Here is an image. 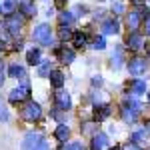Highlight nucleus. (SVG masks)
Listing matches in <instances>:
<instances>
[{"mask_svg":"<svg viewBox=\"0 0 150 150\" xmlns=\"http://www.w3.org/2000/svg\"><path fill=\"white\" fill-rule=\"evenodd\" d=\"M22 150H50L46 138L38 132H28L22 140Z\"/></svg>","mask_w":150,"mask_h":150,"instance_id":"f257e3e1","label":"nucleus"},{"mask_svg":"<svg viewBox=\"0 0 150 150\" xmlns=\"http://www.w3.org/2000/svg\"><path fill=\"white\" fill-rule=\"evenodd\" d=\"M32 38L36 42H40L42 46H50L52 44V30H50V26L48 24H38L34 28V32H32Z\"/></svg>","mask_w":150,"mask_h":150,"instance_id":"f03ea898","label":"nucleus"},{"mask_svg":"<svg viewBox=\"0 0 150 150\" xmlns=\"http://www.w3.org/2000/svg\"><path fill=\"white\" fill-rule=\"evenodd\" d=\"M20 114H22L24 120L34 122V120H38L42 116V108H40V104H36V102H26L22 106V110H20Z\"/></svg>","mask_w":150,"mask_h":150,"instance_id":"7ed1b4c3","label":"nucleus"},{"mask_svg":"<svg viewBox=\"0 0 150 150\" xmlns=\"http://www.w3.org/2000/svg\"><path fill=\"white\" fill-rule=\"evenodd\" d=\"M146 70H148V62L144 58H132L128 62V72L132 76H142V74H146Z\"/></svg>","mask_w":150,"mask_h":150,"instance_id":"20e7f679","label":"nucleus"},{"mask_svg":"<svg viewBox=\"0 0 150 150\" xmlns=\"http://www.w3.org/2000/svg\"><path fill=\"white\" fill-rule=\"evenodd\" d=\"M22 24H24V20L18 16V14H10V16L4 18V28H6L10 34H18L20 28H22Z\"/></svg>","mask_w":150,"mask_h":150,"instance_id":"39448f33","label":"nucleus"},{"mask_svg":"<svg viewBox=\"0 0 150 150\" xmlns=\"http://www.w3.org/2000/svg\"><path fill=\"white\" fill-rule=\"evenodd\" d=\"M28 96H30L28 86H20V88H14V90H10V94H8V100H10L12 104H18V102L28 100Z\"/></svg>","mask_w":150,"mask_h":150,"instance_id":"423d86ee","label":"nucleus"},{"mask_svg":"<svg viewBox=\"0 0 150 150\" xmlns=\"http://www.w3.org/2000/svg\"><path fill=\"white\" fill-rule=\"evenodd\" d=\"M120 114H122V120H124L126 124H132V122H136V118H138L140 110H138V108H134V106H130V104L126 102L124 106H122Z\"/></svg>","mask_w":150,"mask_h":150,"instance_id":"0eeeda50","label":"nucleus"},{"mask_svg":"<svg viewBox=\"0 0 150 150\" xmlns=\"http://www.w3.org/2000/svg\"><path fill=\"white\" fill-rule=\"evenodd\" d=\"M140 22H142V10H138V8H136V10H130V14H128V18H126L128 28H130L132 32H136Z\"/></svg>","mask_w":150,"mask_h":150,"instance_id":"6e6552de","label":"nucleus"},{"mask_svg":"<svg viewBox=\"0 0 150 150\" xmlns=\"http://www.w3.org/2000/svg\"><path fill=\"white\" fill-rule=\"evenodd\" d=\"M54 100H56V106L60 108V110H68L70 106H72V102H70V96L64 90H60L58 88V92L54 94Z\"/></svg>","mask_w":150,"mask_h":150,"instance_id":"1a4fd4ad","label":"nucleus"},{"mask_svg":"<svg viewBox=\"0 0 150 150\" xmlns=\"http://www.w3.org/2000/svg\"><path fill=\"white\" fill-rule=\"evenodd\" d=\"M126 44L130 50H140V48L144 46V38L138 32H130V36L126 38Z\"/></svg>","mask_w":150,"mask_h":150,"instance_id":"9d476101","label":"nucleus"},{"mask_svg":"<svg viewBox=\"0 0 150 150\" xmlns=\"http://www.w3.org/2000/svg\"><path fill=\"white\" fill-rule=\"evenodd\" d=\"M106 146H108V136L106 134L98 132V134L92 136V150H106Z\"/></svg>","mask_w":150,"mask_h":150,"instance_id":"9b49d317","label":"nucleus"},{"mask_svg":"<svg viewBox=\"0 0 150 150\" xmlns=\"http://www.w3.org/2000/svg\"><path fill=\"white\" fill-rule=\"evenodd\" d=\"M56 56L60 58L62 62L70 64V62H74V50H68V48H64V46H58L56 48Z\"/></svg>","mask_w":150,"mask_h":150,"instance_id":"f8f14e48","label":"nucleus"},{"mask_svg":"<svg viewBox=\"0 0 150 150\" xmlns=\"http://www.w3.org/2000/svg\"><path fill=\"white\" fill-rule=\"evenodd\" d=\"M110 116V106L108 104H102V106H96L94 108V120L96 122H102Z\"/></svg>","mask_w":150,"mask_h":150,"instance_id":"ddd939ff","label":"nucleus"},{"mask_svg":"<svg viewBox=\"0 0 150 150\" xmlns=\"http://www.w3.org/2000/svg\"><path fill=\"white\" fill-rule=\"evenodd\" d=\"M40 60H42V52H40L38 48H32V50H28V54H26V62H28V64L36 66V64H40Z\"/></svg>","mask_w":150,"mask_h":150,"instance_id":"4468645a","label":"nucleus"},{"mask_svg":"<svg viewBox=\"0 0 150 150\" xmlns=\"http://www.w3.org/2000/svg\"><path fill=\"white\" fill-rule=\"evenodd\" d=\"M50 82H52L54 88H62V84H64V74H62L60 70H52V72H50Z\"/></svg>","mask_w":150,"mask_h":150,"instance_id":"2eb2a0df","label":"nucleus"},{"mask_svg":"<svg viewBox=\"0 0 150 150\" xmlns=\"http://www.w3.org/2000/svg\"><path fill=\"white\" fill-rule=\"evenodd\" d=\"M8 74H10V78H26V70L20 64H12L8 68Z\"/></svg>","mask_w":150,"mask_h":150,"instance_id":"dca6fc26","label":"nucleus"},{"mask_svg":"<svg viewBox=\"0 0 150 150\" xmlns=\"http://www.w3.org/2000/svg\"><path fill=\"white\" fill-rule=\"evenodd\" d=\"M70 130L66 124H58V128L54 130V136H56V140H60V142H66V138H68Z\"/></svg>","mask_w":150,"mask_h":150,"instance_id":"f3484780","label":"nucleus"},{"mask_svg":"<svg viewBox=\"0 0 150 150\" xmlns=\"http://www.w3.org/2000/svg\"><path fill=\"white\" fill-rule=\"evenodd\" d=\"M118 28H120V26H118L116 20H106V22L102 24V32H104V34H116Z\"/></svg>","mask_w":150,"mask_h":150,"instance_id":"a211bd4d","label":"nucleus"},{"mask_svg":"<svg viewBox=\"0 0 150 150\" xmlns=\"http://www.w3.org/2000/svg\"><path fill=\"white\" fill-rule=\"evenodd\" d=\"M58 22H60V26H70V24L74 22L72 12H60L58 14Z\"/></svg>","mask_w":150,"mask_h":150,"instance_id":"6ab92c4d","label":"nucleus"},{"mask_svg":"<svg viewBox=\"0 0 150 150\" xmlns=\"http://www.w3.org/2000/svg\"><path fill=\"white\" fill-rule=\"evenodd\" d=\"M20 10L26 16H36V6L32 2H20Z\"/></svg>","mask_w":150,"mask_h":150,"instance_id":"aec40b11","label":"nucleus"},{"mask_svg":"<svg viewBox=\"0 0 150 150\" xmlns=\"http://www.w3.org/2000/svg\"><path fill=\"white\" fill-rule=\"evenodd\" d=\"M120 66H122V50H120V48H116V52L112 54V68L118 70Z\"/></svg>","mask_w":150,"mask_h":150,"instance_id":"412c9836","label":"nucleus"},{"mask_svg":"<svg viewBox=\"0 0 150 150\" xmlns=\"http://www.w3.org/2000/svg\"><path fill=\"white\" fill-rule=\"evenodd\" d=\"M88 44V36L84 32H76L74 34V46H86Z\"/></svg>","mask_w":150,"mask_h":150,"instance_id":"4be33fe9","label":"nucleus"},{"mask_svg":"<svg viewBox=\"0 0 150 150\" xmlns=\"http://www.w3.org/2000/svg\"><path fill=\"white\" fill-rule=\"evenodd\" d=\"M132 92H134V94H142V92H146V82H142V80H134V82H132Z\"/></svg>","mask_w":150,"mask_h":150,"instance_id":"5701e85b","label":"nucleus"},{"mask_svg":"<svg viewBox=\"0 0 150 150\" xmlns=\"http://www.w3.org/2000/svg\"><path fill=\"white\" fill-rule=\"evenodd\" d=\"M0 8L4 12H14V8H16V0H2V4H0Z\"/></svg>","mask_w":150,"mask_h":150,"instance_id":"b1692460","label":"nucleus"},{"mask_svg":"<svg viewBox=\"0 0 150 150\" xmlns=\"http://www.w3.org/2000/svg\"><path fill=\"white\" fill-rule=\"evenodd\" d=\"M92 48H96V50H104V48H106V40H104V36H96V38H94Z\"/></svg>","mask_w":150,"mask_h":150,"instance_id":"393cba45","label":"nucleus"},{"mask_svg":"<svg viewBox=\"0 0 150 150\" xmlns=\"http://www.w3.org/2000/svg\"><path fill=\"white\" fill-rule=\"evenodd\" d=\"M58 34H60V40H70V38H74V34L70 32V28H68V26H62Z\"/></svg>","mask_w":150,"mask_h":150,"instance_id":"a878e982","label":"nucleus"},{"mask_svg":"<svg viewBox=\"0 0 150 150\" xmlns=\"http://www.w3.org/2000/svg\"><path fill=\"white\" fill-rule=\"evenodd\" d=\"M144 136H146V130H144V128H140V130H136V132L132 134L130 142H142V140H144Z\"/></svg>","mask_w":150,"mask_h":150,"instance_id":"bb28decb","label":"nucleus"},{"mask_svg":"<svg viewBox=\"0 0 150 150\" xmlns=\"http://www.w3.org/2000/svg\"><path fill=\"white\" fill-rule=\"evenodd\" d=\"M96 128H98V126H96L94 122H88V124H84V128H82V134H86V136H92Z\"/></svg>","mask_w":150,"mask_h":150,"instance_id":"cd10ccee","label":"nucleus"},{"mask_svg":"<svg viewBox=\"0 0 150 150\" xmlns=\"http://www.w3.org/2000/svg\"><path fill=\"white\" fill-rule=\"evenodd\" d=\"M38 74H40V76H48V74H50V62H40Z\"/></svg>","mask_w":150,"mask_h":150,"instance_id":"c85d7f7f","label":"nucleus"},{"mask_svg":"<svg viewBox=\"0 0 150 150\" xmlns=\"http://www.w3.org/2000/svg\"><path fill=\"white\" fill-rule=\"evenodd\" d=\"M62 150H84V146H82L80 142H70L68 146H64Z\"/></svg>","mask_w":150,"mask_h":150,"instance_id":"c756f323","label":"nucleus"},{"mask_svg":"<svg viewBox=\"0 0 150 150\" xmlns=\"http://www.w3.org/2000/svg\"><path fill=\"white\" fill-rule=\"evenodd\" d=\"M0 120H4V122L8 120V110L4 108V104H2V100H0Z\"/></svg>","mask_w":150,"mask_h":150,"instance_id":"7c9ffc66","label":"nucleus"},{"mask_svg":"<svg viewBox=\"0 0 150 150\" xmlns=\"http://www.w3.org/2000/svg\"><path fill=\"white\" fill-rule=\"evenodd\" d=\"M144 28H146V34H150V12H146L144 16Z\"/></svg>","mask_w":150,"mask_h":150,"instance_id":"2f4dec72","label":"nucleus"},{"mask_svg":"<svg viewBox=\"0 0 150 150\" xmlns=\"http://www.w3.org/2000/svg\"><path fill=\"white\" fill-rule=\"evenodd\" d=\"M112 10H114V12H116V14H120V12L124 10V6H122V4H120V2H116L114 6H112Z\"/></svg>","mask_w":150,"mask_h":150,"instance_id":"473e14b6","label":"nucleus"},{"mask_svg":"<svg viewBox=\"0 0 150 150\" xmlns=\"http://www.w3.org/2000/svg\"><path fill=\"white\" fill-rule=\"evenodd\" d=\"M124 150H140V148L136 146V144H134V142H128L126 146H124Z\"/></svg>","mask_w":150,"mask_h":150,"instance_id":"72a5a7b5","label":"nucleus"},{"mask_svg":"<svg viewBox=\"0 0 150 150\" xmlns=\"http://www.w3.org/2000/svg\"><path fill=\"white\" fill-rule=\"evenodd\" d=\"M92 84H98V86H100V84H102V76H94V78H92Z\"/></svg>","mask_w":150,"mask_h":150,"instance_id":"f704fd0d","label":"nucleus"},{"mask_svg":"<svg viewBox=\"0 0 150 150\" xmlns=\"http://www.w3.org/2000/svg\"><path fill=\"white\" fill-rule=\"evenodd\" d=\"M2 78H4V64L0 62V84H2Z\"/></svg>","mask_w":150,"mask_h":150,"instance_id":"c9c22d12","label":"nucleus"},{"mask_svg":"<svg viewBox=\"0 0 150 150\" xmlns=\"http://www.w3.org/2000/svg\"><path fill=\"white\" fill-rule=\"evenodd\" d=\"M52 116H54V118H56V120H60V118H62V114H60V112H56V110H54V112H52Z\"/></svg>","mask_w":150,"mask_h":150,"instance_id":"e433bc0d","label":"nucleus"},{"mask_svg":"<svg viewBox=\"0 0 150 150\" xmlns=\"http://www.w3.org/2000/svg\"><path fill=\"white\" fill-rule=\"evenodd\" d=\"M148 102H150V92H148Z\"/></svg>","mask_w":150,"mask_h":150,"instance_id":"4c0bfd02","label":"nucleus"},{"mask_svg":"<svg viewBox=\"0 0 150 150\" xmlns=\"http://www.w3.org/2000/svg\"><path fill=\"white\" fill-rule=\"evenodd\" d=\"M148 132H150V124H148Z\"/></svg>","mask_w":150,"mask_h":150,"instance_id":"58836bf2","label":"nucleus"},{"mask_svg":"<svg viewBox=\"0 0 150 150\" xmlns=\"http://www.w3.org/2000/svg\"><path fill=\"white\" fill-rule=\"evenodd\" d=\"M148 56H150V52H148Z\"/></svg>","mask_w":150,"mask_h":150,"instance_id":"ea45409f","label":"nucleus"},{"mask_svg":"<svg viewBox=\"0 0 150 150\" xmlns=\"http://www.w3.org/2000/svg\"><path fill=\"white\" fill-rule=\"evenodd\" d=\"M114 150H118V148H114Z\"/></svg>","mask_w":150,"mask_h":150,"instance_id":"a19ab883","label":"nucleus"},{"mask_svg":"<svg viewBox=\"0 0 150 150\" xmlns=\"http://www.w3.org/2000/svg\"><path fill=\"white\" fill-rule=\"evenodd\" d=\"M136 2H138V0H136Z\"/></svg>","mask_w":150,"mask_h":150,"instance_id":"79ce46f5","label":"nucleus"}]
</instances>
